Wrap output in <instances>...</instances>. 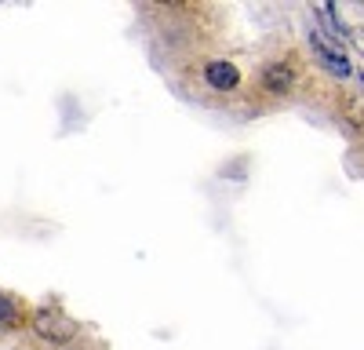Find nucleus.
<instances>
[{"instance_id":"obj_5","label":"nucleus","mask_w":364,"mask_h":350,"mask_svg":"<svg viewBox=\"0 0 364 350\" xmlns=\"http://www.w3.org/2000/svg\"><path fill=\"white\" fill-rule=\"evenodd\" d=\"M339 110H343V117H346L357 132H364V95H346Z\"/></svg>"},{"instance_id":"obj_4","label":"nucleus","mask_w":364,"mask_h":350,"mask_svg":"<svg viewBox=\"0 0 364 350\" xmlns=\"http://www.w3.org/2000/svg\"><path fill=\"white\" fill-rule=\"evenodd\" d=\"M262 84H266L269 95H284L288 88H291V70L284 63H269L266 73H262Z\"/></svg>"},{"instance_id":"obj_6","label":"nucleus","mask_w":364,"mask_h":350,"mask_svg":"<svg viewBox=\"0 0 364 350\" xmlns=\"http://www.w3.org/2000/svg\"><path fill=\"white\" fill-rule=\"evenodd\" d=\"M317 15L324 18V26L331 29V37L339 41V48H343V37H346V26L339 22V15H336V4H317Z\"/></svg>"},{"instance_id":"obj_1","label":"nucleus","mask_w":364,"mask_h":350,"mask_svg":"<svg viewBox=\"0 0 364 350\" xmlns=\"http://www.w3.org/2000/svg\"><path fill=\"white\" fill-rule=\"evenodd\" d=\"M33 329H37L44 339H51V343H66V339L77 336V321L66 317L58 307H41V310L33 314Z\"/></svg>"},{"instance_id":"obj_7","label":"nucleus","mask_w":364,"mask_h":350,"mask_svg":"<svg viewBox=\"0 0 364 350\" xmlns=\"http://www.w3.org/2000/svg\"><path fill=\"white\" fill-rule=\"evenodd\" d=\"M11 317H15V314H11V303L0 296V321H11Z\"/></svg>"},{"instance_id":"obj_2","label":"nucleus","mask_w":364,"mask_h":350,"mask_svg":"<svg viewBox=\"0 0 364 350\" xmlns=\"http://www.w3.org/2000/svg\"><path fill=\"white\" fill-rule=\"evenodd\" d=\"M310 48H314V55L321 58V66H324L328 73H336V77H346V73H350V58L343 55V48L328 44L321 29H314V33H310Z\"/></svg>"},{"instance_id":"obj_3","label":"nucleus","mask_w":364,"mask_h":350,"mask_svg":"<svg viewBox=\"0 0 364 350\" xmlns=\"http://www.w3.org/2000/svg\"><path fill=\"white\" fill-rule=\"evenodd\" d=\"M204 80L215 88V92H233V88L240 84V70L233 63H223V58H215V63L204 66Z\"/></svg>"}]
</instances>
